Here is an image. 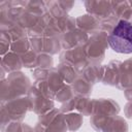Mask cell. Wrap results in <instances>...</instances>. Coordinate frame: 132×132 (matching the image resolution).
Listing matches in <instances>:
<instances>
[{
    "label": "cell",
    "mask_w": 132,
    "mask_h": 132,
    "mask_svg": "<svg viewBox=\"0 0 132 132\" xmlns=\"http://www.w3.org/2000/svg\"><path fill=\"white\" fill-rule=\"evenodd\" d=\"M108 43L118 53H132V24L127 21H120L110 33Z\"/></svg>",
    "instance_id": "1"
}]
</instances>
